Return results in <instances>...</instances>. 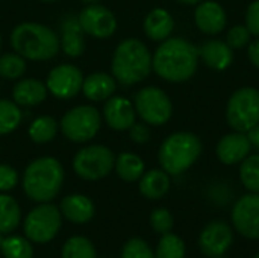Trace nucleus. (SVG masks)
<instances>
[{
    "mask_svg": "<svg viewBox=\"0 0 259 258\" xmlns=\"http://www.w3.org/2000/svg\"><path fill=\"white\" fill-rule=\"evenodd\" d=\"M149 222H150V227L155 233L158 234H167V233H171L173 227H175V217L173 214L170 213V210L167 208H155L152 213H150V217H149Z\"/></svg>",
    "mask_w": 259,
    "mask_h": 258,
    "instance_id": "f704fd0d",
    "label": "nucleus"
},
{
    "mask_svg": "<svg viewBox=\"0 0 259 258\" xmlns=\"http://www.w3.org/2000/svg\"><path fill=\"white\" fill-rule=\"evenodd\" d=\"M77 20L83 33L97 40H106L117 30V18L114 12L99 2L87 3L77 14Z\"/></svg>",
    "mask_w": 259,
    "mask_h": 258,
    "instance_id": "9b49d317",
    "label": "nucleus"
},
{
    "mask_svg": "<svg viewBox=\"0 0 259 258\" xmlns=\"http://www.w3.org/2000/svg\"><path fill=\"white\" fill-rule=\"evenodd\" d=\"M199 59V47L185 38L170 36L152 55V70L167 82L181 84L196 75Z\"/></svg>",
    "mask_w": 259,
    "mask_h": 258,
    "instance_id": "f257e3e1",
    "label": "nucleus"
},
{
    "mask_svg": "<svg viewBox=\"0 0 259 258\" xmlns=\"http://www.w3.org/2000/svg\"><path fill=\"white\" fill-rule=\"evenodd\" d=\"M129 138L137 144H144L150 140V129L147 123H134L129 128Z\"/></svg>",
    "mask_w": 259,
    "mask_h": 258,
    "instance_id": "58836bf2",
    "label": "nucleus"
},
{
    "mask_svg": "<svg viewBox=\"0 0 259 258\" xmlns=\"http://www.w3.org/2000/svg\"><path fill=\"white\" fill-rule=\"evenodd\" d=\"M2 240H3V239H2V234H0V248H2Z\"/></svg>",
    "mask_w": 259,
    "mask_h": 258,
    "instance_id": "a18cd8bd",
    "label": "nucleus"
},
{
    "mask_svg": "<svg viewBox=\"0 0 259 258\" xmlns=\"http://www.w3.org/2000/svg\"><path fill=\"white\" fill-rule=\"evenodd\" d=\"M23 120L21 108L9 99H0V135L14 132Z\"/></svg>",
    "mask_w": 259,
    "mask_h": 258,
    "instance_id": "cd10ccee",
    "label": "nucleus"
},
{
    "mask_svg": "<svg viewBox=\"0 0 259 258\" xmlns=\"http://www.w3.org/2000/svg\"><path fill=\"white\" fill-rule=\"evenodd\" d=\"M152 73V53L138 38L120 41L114 50L111 75L121 87H132L143 82Z\"/></svg>",
    "mask_w": 259,
    "mask_h": 258,
    "instance_id": "7ed1b4c3",
    "label": "nucleus"
},
{
    "mask_svg": "<svg viewBox=\"0 0 259 258\" xmlns=\"http://www.w3.org/2000/svg\"><path fill=\"white\" fill-rule=\"evenodd\" d=\"M59 132V122L52 116L36 117L27 129L29 138L36 144H46L55 140Z\"/></svg>",
    "mask_w": 259,
    "mask_h": 258,
    "instance_id": "bb28decb",
    "label": "nucleus"
},
{
    "mask_svg": "<svg viewBox=\"0 0 259 258\" xmlns=\"http://www.w3.org/2000/svg\"><path fill=\"white\" fill-rule=\"evenodd\" d=\"M194 23L205 35H219L228 24V15L225 8L214 0H203L196 5Z\"/></svg>",
    "mask_w": 259,
    "mask_h": 258,
    "instance_id": "dca6fc26",
    "label": "nucleus"
},
{
    "mask_svg": "<svg viewBox=\"0 0 259 258\" xmlns=\"http://www.w3.org/2000/svg\"><path fill=\"white\" fill-rule=\"evenodd\" d=\"M252 152V144L246 132H229L223 135L215 148V155L222 164L235 166L247 158Z\"/></svg>",
    "mask_w": 259,
    "mask_h": 258,
    "instance_id": "2eb2a0df",
    "label": "nucleus"
},
{
    "mask_svg": "<svg viewBox=\"0 0 259 258\" xmlns=\"http://www.w3.org/2000/svg\"><path fill=\"white\" fill-rule=\"evenodd\" d=\"M61 258H97V252L90 239L83 236H73L64 243Z\"/></svg>",
    "mask_w": 259,
    "mask_h": 258,
    "instance_id": "c85d7f7f",
    "label": "nucleus"
},
{
    "mask_svg": "<svg viewBox=\"0 0 259 258\" xmlns=\"http://www.w3.org/2000/svg\"><path fill=\"white\" fill-rule=\"evenodd\" d=\"M244 24L252 33V36L259 38V0L252 2L246 9Z\"/></svg>",
    "mask_w": 259,
    "mask_h": 258,
    "instance_id": "4c0bfd02",
    "label": "nucleus"
},
{
    "mask_svg": "<svg viewBox=\"0 0 259 258\" xmlns=\"http://www.w3.org/2000/svg\"><path fill=\"white\" fill-rule=\"evenodd\" d=\"M247 56H249V61L252 62V65L255 68L259 70V38H256L255 41H250V44L247 46Z\"/></svg>",
    "mask_w": 259,
    "mask_h": 258,
    "instance_id": "ea45409f",
    "label": "nucleus"
},
{
    "mask_svg": "<svg viewBox=\"0 0 259 258\" xmlns=\"http://www.w3.org/2000/svg\"><path fill=\"white\" fill-rule=\"evenodd\" d=\"M178 2L182 3V5H197V3H200L203 0H178Z\"/></svg>",
    "mask_w": 259,
    "mask_h": 258,
    "instance_id": "79ce46f5",
    "label": "nucleus"
},
{
    "mask_svg": "<svg viewBox=\"0 0 259 258\" xmlns=\"http://www.w3.org/2000/svg\"><path fill=\"white\" fill-rule=\"evenodd\" d=\"M185 242L178 234L167 233L161 236L155 249V258H185Z\"/></svg>",
    "mask_w": 259,
    "mask_h": 258,
    "instance_id": "c756f323",
    "label": "nucleus"
},
{
    "mask_svg": "<svg viewBox=\"0 0 259 258\" xmlns=\"http://www.w3.org/2000/svg\"><path fill=\"white\" fill-rule=\"evenodd\" d=\"M62 227V214L59 207L42 202L32 208L23 222L24 237H27L32 243L44 245L52 242Z\"/></svg>",
    "mask_w": 259,
    "mask_h": 258,
    "instance_id": "0eeeda50",
    "label": "nucleus"
},
{
    "mask_svg": "<svg viewBox=\"0 0 259 258\" xmlns=\"http://www.w3.org/2000/svg\"><path fill=\"white\" fill-rule=\"evenodd\" d=\"M240 179L250 193H259V154L249 155L240 163Z\"/></svg>",
    "mask_w": 259,
    "mask_h": 258,
    "instance_id": "473e14b6",
    "label": "nucleus"
},
{
    "mask_svg": "<svg viewBox=\"0 0 259 258\" xmlns=\"http://www.w3.org/2000/svg\"><path fill=\"white\" fill-rule=\"evenodd\" d=\"M117 85L118 84L112 75L105 71H94L83 78L82 93L91 102H105L114 96Z\"/></svg>",
    "mask_w": 259,
    "mask_h": 258,
    "instance_id": "412c9836",
    "label": "nucleus"
},
{
    "mask_svg": "<svg viewBox=\"0 0 259 258\" xmlns=\"http://www.w3.org/2000/svg\"><path fill=\"white\" fill-rule=\"evenodd\" d=\"M64 167L55 157H39L30 161L23 173L21 186L26 196L38 204L53 201L64 184Z\"/></svg>",
    "mask_w": 259,
    "mask_h": 258,
    "instance_id": "20e7f679",
    "label": "nucleus"
},
{
    "mask_svg": "<svg viewBox=\"0 0 259 258\" xmlns=\"http://www.w3.org/2000/svg\"><path fill=\"white\" fill-rule=\"evenodd\" d=\"M143 30L149 40L161 43L171 36L175 30V18L167 9L155 8L144 17Z\"/></svg>",
    "mask_w": 259,
    "mask_h": 258,
    "instance_id": "4be33fe9",
    "label": "nucleus"
},
{
    "mask_svg": "<svg viewBox=\"0 0 259 258\" xmlns=\"http://www.w3.org/2000/svg\"><path fill=\"white\" fill-rule=\"evenodd\" d=\"M38 2H42V3H53V2H58V0H38Z\"/></svg>",
    "mask_w": 259,
    "mask_h": 258,
    "instance_id": "c03bdc74",
    "label": "nucleus"
},
{
    "mask_svg": "<svg viewBox=\"0 0 259 258\" xmlns=\"http://www.w3.org/2000/svg\"><path fill=\"white\" fill-rule=\"evenodd\" d=\"M103 120L114 131H129L137 122V111L134 102L121 96H112L105 100Z\"/></svg>",
    "mask_w": 259,
    "mask_h": 258,
    "instance_id": "f3484780",
    "label": "nucleus"
},
{
    "mask_svg": "<svg viewBox=\"0 0 259 258\" xmlns=\"http://www.w3.org/2000/svg\"><path fill=\"white\" fill-rule=\"evenodd\" d=\"M83 78L85 76L79 67L73 64H59L49 71L46 87L53 97L68 100L82 91Z\"/></svg>",
    "mask_w": 259,
    "mask_h": 258,
    "instance_id": "f8f14e48",
    "label": "nucleus"
},
{
    "mask_svg": "<svg viewBox=\"0 0 259 258\" xmlns=\"http://www.w3.org/2000/svg\"><path fill=\"white\" fill-rule=\"evenodd\" d=\"M21 224V208L8 193H0V234H11Z\"/></svg>",
    "mask_w": 259,
    "mask_h": 258,
    "instance_id": "a878e982",
    "label": "nucleus"
},
{
    "mask_svg": "<svg viewBox=\"0 0 259 258\" xmlns=\"http://www.w3.org/2000/svg\"><path fill=\"white\" fill-rule=\"evenodd\" d=\"M234 243V230L225 220H212L199 234L200 251L209 258H220Z\"/></svg>",
    "mask_w": 259,
    "mask_h": 258,
    "instance_id": "4468645a",
    "label": "nucleus"
},
{
    "mask_svg": "<svg viewBox=\"0 0 259 258\" xmlns=\"http://www.w3.org/2000/svg\"><path fill=\"white\" fill-rule=\"evenodd\" d=\"M231 220L241 237L259 240V193L243 195L232 207Z\"/></svg>",
    "mask_w": 259,
    "mask_h": 258,
    "instance_id": "ddd939ff",
    "label": "nucleus"
},
{
    "mask_svg": "<svg viewBox=\"0 0 259 258\" xmlns=\"http://www.w3.org/2000/svg\"><path fill=\"white\" fill-rule=\"evenodd\" d=\"M61 50L70 58H79L85 52V33L79 24L77 15H65L61 20Z\"/></svg>",
    "mask_w": 259,
    "mask_h": 258,
    "instance_id": "a211bd4d",
    "label": "nucleus"
},
{
    "mask_svg": "<svg viewBox=\"0 0 259 258\" xmlns=\"http://www.w3.org/2000/svg\"><path fill=\"white\" fill-rule=\"evenodd\" d=\"M102 126V116L93 105H77L70 108L59 122L62 135L73 143L93 140Z\"/></svg>",
    "mask_w": 259,
    "mask_h": 258,
    "instance_id": "6e6552de",
    "label": "nucleus"
},
{
    "mask_svg": "<svg viewBox=\"0 0 259 258\" xmlns=\"http://www.w3.org/2000/svg\"><path fill=\"white\" fill-rule=\"evenodd\" d=\"M80 2H83L87 5V3H97L99 0H80Z\"/></svg>",
    "mask_w": 259,
    "mask_h": 258,
    "instance_id": "37998d69",
    "label": "nucleus"
},
{
    "mask_svg": "<svg viewBox=\"0 0 259 258\" xmlns=\"http://www.w3.org/2000/svg\"><path fill=\"white\" fill-rule=\"evenodd\" d=\"M114 170L120 179L126 182H137L146 172V164L140 155L134 152H121L115 157Z\"/></svg>",
    "mask_w": 259,
    "mask_h": 258,
    "instance_id": "393cba45",
    "label": "nucleus"
},
{
    "mask_svg": "<svg viewBox=\"0 0 259 258\" xmlns=\"http://www.w3.org/2000/svg\"><path fill=\"white\" fill-rule=\"evenodd\" d=\"M226 122L238 132H247L259 123V88L235 90L226 105Z\"/></svg>",
    "mask_w": 259,
    "mask_h": 258,
    "instance_id": "423d86ee",
    "label": "nucleus"
},
{
    "mask_svg": "<svg viewBox=\"0 0 259 258\" xmlns=\"http://www.w3.org/2000/svg\"><path fill=\"white\" fill-rule=\"evenodd\" d=\"M26 59L17 52H8L0 55V78L15 81L21 79L26 73Z\"/></svg>",
    "mask_w": 259,
    "mask_h": 258,
    "instance_id": "7c9ffc66",
    "label": "nucleus"
},
{
    "mask_svg": "<svg viewBox=\"0 0 259 258\" xmlns=\"http://www.w3.org/2000/svg\"><path fill=\"white\" fill-rule=\"evenodd\" d=\"M14 52L20 53L26 61H49L61 50L59 35L49 26L36 21H24L17 24L9 36Z\"/></svg>",
    "mask_w": 259,
    "mask_h": 258,
    "instance_id": "f03ea898",
    "label": "nucleus"
},
{
    "mask_svg": "<svg viewBox=\"0 0 259 258\" xmlns=\"http://www.w3.org/2000/svg\"><path fill=\"white\" fill-rule=\"evenodd\" d=\"M250 41H252V33L249 32L246 24H235L226 33V43L234 50L247 47L250 44Z\"/></svg>",
    "mask_w": 259,
    "mask_h": 258,
    "instance_id": "c9c22d12",
    "label": "nucleus"
},
{
    "mask_svg": "<svg viewBox=\"0 0 259 258\" xmlns=\"http://www.w3.org/2000/svg\"><path fill=\"white\" fill-rule=\"evenodd\" d=\"M115 164L114 152L103 144H91L79 149L73 158L74 173L85 181H99L106 178Z\"/></svg>",
    "mask_w": 259,
    "mask_h": 258,
    "instance_id": "9d476101",
    "label": "nucleus"
},
{
    "mask_svg": "<svg viewBox=\"0 0 259 258\" xmlns=\"http://www.w3.org/2000/svg\"><path fill=\"white\" fill-rule=\"evenodd\" d=\"M137 116L149 126H164L173 116L170 96L159 87L149 85L137 91L134 97Z\"/></svg>",
    "mask_w": 259,
    "mask_h": 258,
    "instance_id": "1a4fd4ad",
    "label": "nucleus"
},
{
    "mask_svg": "<svg viewBox=\"0 0 259 258\" xmlns=\"http://www.w3.org/2000/svg\"><path fill=\"white\" fill-rule=\"evenodd\" d=\"M2 254L5 258H33V246L27 237L8 236L2 240Z\"/></svg>",
    "mask_w": 259,
    "mask_h": 258,
    "instance_id": "2f4dec72",
    "label": "nucleus"
},
{
    "mask_svg": "<svg viewBox=\"0 0 259 258\" xmlns=\"http://www.w3.org/2000/svg\"><path fill=\"white\" fill-rule=\"evenodd\" d=\"M199 58L206 67L223 71L234 62V49H231L226 41L208 40L199 47Z\"/></svg>",
    "mask_w": 259,
    "mask_h": 258,
    "instance_id": "6ab92c4d",
    "label": "nucleus"
},
{
    "mask_svg": "<svg viewBox=\"0 0 259 258\" xmlns=\"http://www.w3.org/2000/svg\"><path fill=\"white\" fill-rule=\"evenodd\" d=\"M120 258H155V251L141 237H132L124 243Z\"/></svg>",
    "mask_w": 259,
    "mask_h": 258,
    "instance_id": "72a5a7b5",
    "label": "nucleus"
},
{
    "mask_svg": "<svg viewBox=\"0 0 259 258\" xmlns=\"http://www.w3.org/2000/svg\"><path fill=\"white\" fill-rule=\"evenodd\" d=\"M59 210H61L62 217H65L68 222L76 224V225L88 224L96 214L94 202L88 196L80 195V193H73V195L65 196L61 201Z\"/></svg>",
    "mask_w": 259,
    "mask_h": 258,
    "instance_id": "aec40b11",
    "label": "nucleus"
},
{
    "mask_svg": "<svg viewBox=\"0 0 259 258\" xmlns=\"http://www.w3.org/2000/svg\"><path fill=\"white\" fill-rule=\"evenodd\" d=\"M253 258H259V252H256V254H255V257Z\"/></svg>",
    "mask_w": 259,
    "mask_h": 258,
    "instance_id": "de8ad7c7",
    "label": "nucleus"
},
{
    "mask_svg": "<svg viewBox=\"0 0 259 258\" xmlns=\"http://www.w3.org/2000/svg\"><path fill=\"white\" fill-rule=\"evenodd\" d=\"M246 134H247V137H249V141H250V144H252V149H256L259 154V123L258 125H255L252 129H249Z\"/></svg>",
    "mask_w": 259,
    "mask_h": 258,
    "instance_id": "a19ab883",
    "label": "nucleus"
},
{
    "mask_svg": "<svg viewBox=\"0 0 259 258\" xmlns=\"http://www.w3.org/2000/svg\"><path fill=\"white\" fill-rule=\"evenodd\" d=\"M203 151L200 138L194 132L178 131L170 134L159 146L158 161L164 172L178 176L191 169Z\"/></svg>",
    "mask_w": 259,
    "mask_h": 258,
    "instance_id": "39448f33",
    "label": "nucleus"
},
{
    "mask_svg": "<svg viewBox=\"0 0 259 258\" xmlns=\"http://www.w3.org/2000/svg\"><path fill=\"white\" fill-rule=\"evenodd\" d=\"M18 184V173L9 164H0V193H8Z\"/></svg>",
    "mask_w": 259,
    "mask_h": 258,
    "instance_id": "e433bc0d",
    "label": "nucleus"
},
{
    "mask_svg": "<svg viewBox=\"0 0 259 258\" xmlns=\"http://www.w3.org/2000/svg\"><path fill=\"white\" fill-rule=\"evenodd\" d=\"M0 50H2V35H0Z\"/></svg>",
    "mask_w": 259,
    "mask_h": 258,
    "instance_id": "49530a36",
    "label": "nucleus"
},
{
    "mask_svg": "<svg viewBox=\"0 0 259 258\" xmlns=\"http://www.w3.org/2000/svg\"><path fill=\"white\" fill-rule=\"evenodd\" d=\"M138 182L140 193L150 201L162 199L168 193L171 186L170 175L162 169H152L149 172H144Z\"/></svg>",
    "mask_w": 259,
    "mask_h": 258,
    "instance_id": "b1692460",
    "label": "nucleus"
},
{
    "mask_svg": "<svg viewBox=\"0 0 259 258\" xmlns=\"http://www.w3.org/2000/svg\"><path fill=\"white\" fill-rule=\"evenodd\" d=\"M47 87L46 82L35 78L20 79L12 88V100L18 106H36L47 99Z\"/></svg>",
    "mask_w": 259,
    "mask_h": 258,
    "instance_id": "5701e85b",
    "label": "nucleus"
}]
</instances>
